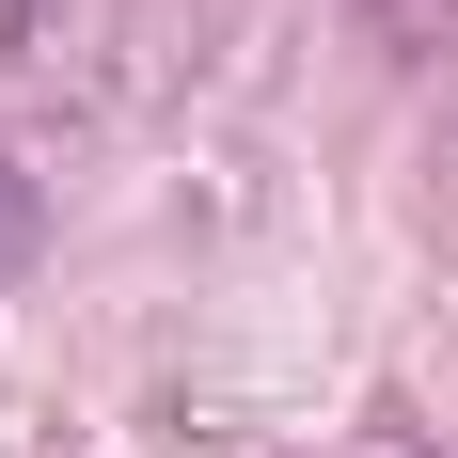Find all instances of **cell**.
<instances>
[{
    "mask_svg": "<svg viewBox=\"0 0 458 458\" xmlns=\"http://www.w3.org/2000/svg\"><path fill=\"white\" fill-rule=\"evenodd\" d=\"M16 269H32V190L0 174V284H16Z\"/></svg>",
    "mask_w": 458,
    "mask_h": 458,
    "instance_id": "6da1fadb",
    "label": "cell"
},
{
    "mask_svg": "<svg viewBox=\"0 0 458 458\" xmlns=\"http://www.w3.org/2000/svg\"><path fill=\"white\" fill-rule=\"evenodd\" d=\"M348 16H364V32H411V0H348Z\"/></svg>",
    "mask_w": 458,
    "mask_h": 458,
    "instance_id": "7a4b0ae2",
    "label": "cell"
}]
</instances>
